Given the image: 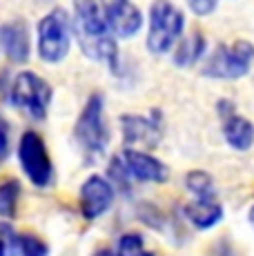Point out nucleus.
I'll list each match as a JSON object with an SVG mask.
<instances>
[{
    "label": "nucleus",
    "instance_id": "nucleus-7",
    "mask_svg": "<svg viewBox=\"0 0 254 256\" xmlns=\"http://www.w3.org/2000/svg\"><path fill=\"white\" fill-rule=\"evenodd\" d=\"M18 160L25 176L36 187H47L54 178V163L47 145L36 132H25L18 140Z\"/></svg>",
    "mask_w": 254,
    "mask_h": 256
},
{
    "label": "nucleus",
    "instance_id": "nucleus-10",
    "mask_svg": "<svg viewBox=\"0 0 254 256\" xmlns=\"http://www.w3.org/2000/svg\"><path fill=\"white\" fill-rule=\"evenodd\" d=\"M123 163L132 178L143 180V183H165L170 178L168 165L160 163L152 154H145V152L127 147L123 152Z\"/></svg>",
    "mask_w": 254,
    "mask_h": 256
},
{
    "label": "nucleus",
    "instance_id": "nucleus-2",
    "mask_svg": "<svg viewBox=\"0 0 254 256\" xmlns=\"http://www.w3.org/2000/svg\"><path fill=\"white\" fill-rule=\"evenodd\" d=\"M74 22L65 9L56 7L38 22V56L50 65L62 62L72 49Z\"/></svg>",
    "mask_w": 254,
    "mask_h": 256
},
{
    "label": "nucleus",
    "instance_id": "nucleus-5",
    "mask_svg": "<svg viewBox=\"0 0 254 256\" xmlns=\"http://www.w3.org/2000/svg\"><path fill=\"white\" fill-rule=\"evenodd\" d=\"M254 45L250 40H236L232 45H218L212 56L205 60L201 74L205 78H223L236 80L252 70Z\"/></svg>",
    "mask_w": 254,
    "mask_h": 256
},
{
    "label": "nucleus",
    "instance_id": "nucleus-21",
    "mask_svg": "<svg viewBox=\"0 0 254 256\" xmlns=\"http://www.w3.org/2000/svg\"><path fill=\"white\" fill-rule=\"evenodd\" d=\"M9 150V122L0 116V160L7 156Z\"/></svg>",
    "mask_w": 254,
    "mask_h": 256
},
{
    "label": "nucleus",
    "instance_id": "nucleus-22",
    "mask_svg": "<svg viewBox=\"0 0 254 256\" xmlns=\"http://www.w3.org/2000/svg\"><path fill=\"white\" fill-rule=\"evenodd\" d=\"M12 254V250H9V245H7V240L0 236V256H9Z\"/></svg>",
    "mask_w": 254,
    "mask_h": 256
},
{
    "label": "nucleus",
    "instance_id": "nucleus-23",
    "mask_svg": "<svg viewBox=\"0 0 254 256\" xmlns=\"http://www.w3.org/2000/svg\"><path fill=\"white\" fill-rule=\"evenodd\" d=\"M92 256H118V254L112 252V250H98V252H94Z\"/></svg>",
    "mask_w": 254,
    "mask_h": 256
},
{
    "label": "nucleus",
    "instance_id": "nucleus-17",
    "mask_svg": "<svg viewBox=\"0 0 254 256\" xmlns=\"http://www.w3.org/2000/svg\"><path fill=\"white\" fill-rule=\"evenodd\" d=\"M18 198H20V183L16 178H7L0 183V216L14 218L18 212Z\"/></svg>",
    "mask_w": 254,
    "mask_h": 256
},
{
    "label": "nucleus",
    "instance_id": "nucleus-16",
    "mask_svg": "<svg viewBox=\"0 0 254 256\" xmlns=\"http://www.w3.org/2000/svg\"><path fill=\"white\" fill-rule=\"evenodd\" d=\"M185 187L196 196V200H214L216 190H214V180L208 172L203 170H192L185 176Z\"/></svg>",
    "mask_w": 254,
    "mask_h": 256
},
{
    "label": "nucleus",
    "instance_id": "nucleus-11",
    "mask_svg": "<svg viewBox=\"0 0 254 256\" xmlns=\"http://www.w3.org/2000/svg\"><path fill=\"white\" fill-rule=\"evenodd\" d=\"M120 130H123V138L127 145L156 147L160 140V120L158 118L125 114V116H120Z\"/></svg>",
    "mask_w": 254,
    "mask_h": 256
},
{
    "label": "nucleus",
    "instance_id": "nucleus-20",
    "mask_svg": "<svg viewBox=\"0 0 254 256\" xmlns=\"http://www.w3.org/2000/svg\"><path fill=\"white\" fill-rule=\"evenodd\" d=\"M188 4L196 16H210V14L216 9L218 0H188Z\"/></svg>",
    "mask_w": 254,
    "mask_h": 256
},
{
    "label": "nucleus",
    "instance_id": "nucleus-12",
    "mask_svg": "<svg viewBox=\"0 0 254 256\" xmlns=\"http://www.w3.org/2000/svg\"><path fill=\"white\" fill-rule=\"evenodd\" d=\"M0 45H2L4 56L12 62H27L32 54V42H29V27L25 20L16 18L0 27Z\"/></svg>",
    "mask_w": 254,
    "mask_h": 256
},
{
    "label": "nucleus",
    "instance_id": "nucleus-8",
    "mask_svg": "<svg viewBox=\"0 0 254 256\" xmlns=\"http://www.w3.org/2000/svg\"><path fill=\"white\" fill-rule=\"evenodd\" d=\"M100 12L118 38H132L143 27V14L132 0H98Z\"/></svg>",
    "mask_w": 254,
    "mask_h": 256
},
{
    "label": "nucleus",
    "instance_id": "nucleus-6",
    "mask_svg": "<svg viewBox=\"0 0 254 256\" xmlns=\"http://www.w3.org/2000/svg\"><path fill=\"white\" fill-rule=\"evenodd\" d=\"M54 90L42 76L34 72H20L12 82V102L25 110L32 118L42 120L52 105Z\"/></svg>",
    "mask_w": 254,
    "mask_h": 256
},
{
    "label": "nucleus",
    "instance_id": "nucleus-15",
    "mask_svg": "<svg viewBox=\"0 0 254 256\" xmlns=\"http://www.w3.org/2000/svg\"><path fill=\"white\" fill-rule=\"evenodd\" d=\"M203 54H205V36L201 32H194L188 38H183L174 49V65L192 67L201 60Z\"/></svg>",
    "mask_w": 254,
    "mask_h": 256
},
{
    "label": "nucleus",
    "instance_id": "nucleus-19",
    "mask_svg": "<svg viewBox=\"0 0 254 256\" xmlns=\"http://www.w3.org/2000/svg\"><path fill=\"white\" fill-rule=\"evenodd\" d=\"M18 252L20 256H50V248L34 234H18Z\"/></svg>",
    "mask_w": 254,
    "mask_h": 256
},
{
    "label": "nucleus",
    "instance_id": "nucleus-9",
    "mask_svg": "<svg viewBox=\"0 0 254 256\" xmlns=\"http://www.w3.org/2000/svg\"><path fill=\"white\" fill-rule=\"evenodd\" d=\"M114 187L102 176H90L80 185V212L87 220H94L112 210L114 205Z\"/></svg>",
    "mask_w": 254,
    "mask_h": 256
},
{
    "label": "nucleus",
    "instance_id": "nucleus-3",
    "mask_svg": "<svg viewBox=\"0 0 254 256\" xmlns=\"http://www.w3.org/2000/svg\"><path fill=\"white\" fill-rule=\"evenodd\" d=\"M185 29L183 12L170 0H154L150 9V29H148V49L156 56H163L178 42Z\"/></svg>",
    "mask_w": 254,
    "mask_h": 256
},
{
    "label": "nucleus",
    "instance_id": "nucleus-13",
    "mask_svg": "<svg viewBox=\"0 0 254 256\" xmlns=\"http://www.w3.org/2000/svg\"><path fill=\"white\" fill-rule=\"evenodd\" d=\"M223 136L228 145L236 152H248L254 145V125L248 118L230 114L223 118Z\"/></svg>",
    "mask_w": 254,
    "mask_h": 256
},
{
    "label": "nucleus",
    "instance_id": "nucleus-14",
    "mask_svg": "<svg viewBox=\"0 0 254 256\" xmlns=\"http://www.w3.org/2000/svg\"><path fill=\"white\" fill-rule=\"evenodd\" d=\"M185 216L196 230H212L223 218V208L216 200H194L185 205Z\"/></svg>",
    "mask_w": 254,
    "mask_h": 256
},
{
    "label": "nucleus",
    "instance_id": "nucleus-24",
    "mask_svg": "<svg viewBox=\"0 0 254 256\" xmlns=\"http://www.w3.org/2000/svg\"><path fill=\"white\" fill-rule=\"evenodd\" d=\"M250 223H252V225H254V208H252V210H250Z\"/></svg>",
    "mask_w": 254,
    "mask_h": 256
},
{
    "label": "nucleus",
    "instance_id": "nucleus-18",
    "mask_svg": "<svg viewBox=\"0 0 254 256\" xmlns=\"http://www.w3.org/2000/svg\"><path fill=\"white\" fill-rule=\"evenodd\" d=\"M118 256H154L152 252L145 250L143 236L140 234H123L118 238V250H116Z\"/></svg>",
    "mask_w": 254,
    "mask_h": 256
},
{
    "label": "nucleus",
    "instance_id": "nucleus-4",
    "mask_svg": "<svg viewBox=\"0 0 254 256\" xmlns=\"http://www.w3.org/2000/svg\"><path fill=\"white\" fill-rule=\"evenodd\" d=\"M74 138L80 150L90 156L105 154L110 145V132L105 122V98L100 94H92L82 107L74 127Z\"/></svg>",
    "mask_w": 254,
    "mask_h": 256
},
{
    "label": "nucleus",
    "instance_id": "nucleus-1",
    "mask_svg": "<svg viewBox=\"0 0 254 256\" xmlns=\"http://www.w3.org/2000/svg\"><path fill=\"white\" fill-rule=\"evenodd\" d=\"M74 27L80 40L82 54L92 60H98L116 70L118 47L112 36V29L100 12L98 0H74Z\"/></svg>",
    "mask_w": 254,
    "mask_h": 256
}]
</instances>
